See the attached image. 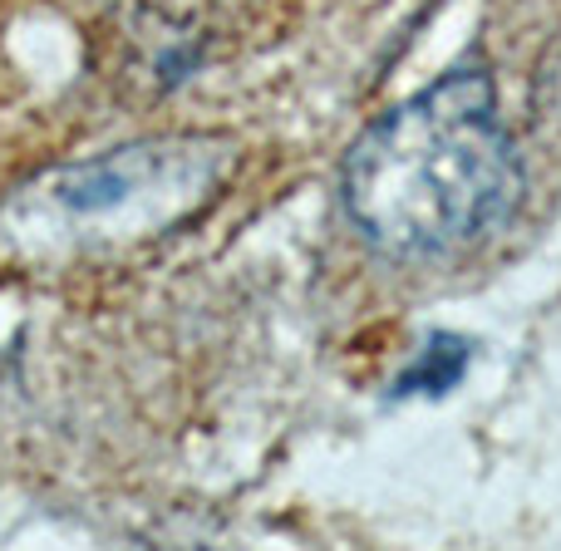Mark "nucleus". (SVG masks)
<instances>
[{
  "label": "nucleus",
  "instance_id": "nucleus-1",
  "mask_svg": "<svg viewBox=\"0 0 561 551\" xmlns=\"http://www.w3.org/2000/svg\"><path fill=\"white\" fill-rule=\"evenodd\" d=\"M340 203L375 252L438 262L488 242L523 203V158L483 69L444 74L355 138Z\"/></svg>",
  "mask_w": 561,
  "mask_h": 551
},
{
  "label": "nucleus",
  "instance_id": "nucleus-3",
  "mask_svg": "<svg viewBox=\"0 0 561 551\" xmlns=\"http://www.w3.org/2000/svg\"><path fill=\"white\" fill-rule=\"evenodd\" d=\"M468 369V345L454 335L428 340V349L409 365V375L399 379V394H448Z\"/></svg>",
  "mask_w": 561,
  "mask_h": 551
},
{
  "label": "nucleus",
  "instance_id": "nucleus-2",
  "mask_svg": "<svg viewBox=\"0 0 561 551\" xmlns=\"http://www.w3.org/2000/svg\"><path fill=\"white\" fill-rule=\"evenodd\" d=\"M232 168L237 148L217 134H158L55 163L0 203V262L55 272L124 256L193 222Z\"/></svg>",
  "mask_w": 561,
  "mask_h": 551
}]
</instances>
